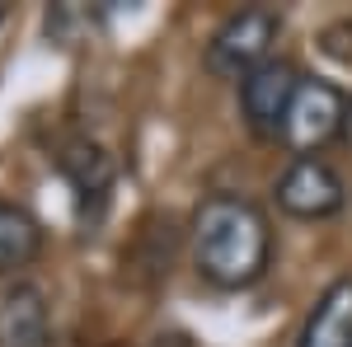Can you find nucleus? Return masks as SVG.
Returning a JSON list of instances; mask_svg holds the SVG:
<instances>
[{"instance_id": "nucleus-1", "label": "nucleus", "mask_w": 352, "mask_h": 347, "mask_svg": "<svg viewBox=\"0 0 352 347\" xmlns=\"http://www.w3.org/2000/svg\"><path fill=\"white\" fill-rule=\"evenodd\" d=\"M192 263L217 291L254 287L272 263L268 216L240 192H212L192 212Z\"/></svg>"}, {"instance_id": "nucleus-2", "label": "nucleus", "mask_w": 352, "mask_h": 347, "mask_svg": "<svg viewBox=\"0 0 352 347\" xmlns=\"http://www.w3.org/2000/svg\"><path fill=\"white\" fill-rule=\"evenodd\" d=\"M277 33H282L277 10H268V5L235 10V14L212 33V43H207V71H212L217 80H244L254 66L272 61Z\"/></svg>"}, {"instance_id": "nucleus-3", "label": "nucleus", "mask_w": 352, "mask_h": 347, "mask_svg": "<svg viewBox=\"0 0 352 347\" xmlns=\"http://www.w3.org/2000/svg\"><path fill=\"white\" fill-rule=\"evenodd\" d=\"M343 132H348V94L329 80H300L296 99L287 108V122H282L287 150H296V160H310Z\"/></svg>"}, {"instance_id": "nucleus-4", "label": "nucleus", "mask_w": 352, "mask_h": 347, "mask_svg": "<svg viewBox=\"0 0 352 347\" xmlns=\"http://www.w3.org/2000/svg\"><path fill=\"white\" fill-rule=\"evenodd\" d=\"M56 164H61V179L76 192V216H80V225H99L104 212H109V202H113V188H118V164H113V155L99 141L76 136V141L61 146Z\"/></svg>"}, {"instance_id": "nucleus-5", "label": "nucleus", "mask_w": 352, "mask_h": 347, "mask_svg": "<svg viewBox=\"0 0 352 347\" xmlns=\"http://www.w3.org/2000/svg\"><path fill=\"white\" fill-rule=\"evenodd\" d=\"M300 80L305 76H300L292 61H282V56L254 66L240 80V113H244V122H249V132L282 136V122H287V108L296 99Z\"/></svg>"}, {"instance_id": "nucleus-6", "label": "nucleus", "mask_w": 352, "mask_h": 347, "mask_svg": "<svg viewBox=\"0 0 352 347\" xmlns=\"http://www.w3.org/2000/svg\"><path fill=\"white\" fill-rule=\"evenodd\" d=\"M348 202V188L343 179L329 169L320 155L310 160H292L277 179V207L296 221H324V216H338Z\"/></svg>"}, {"instance_id": "nucleus-7", "label": "nucleus", "mask_w": 352, "mask_h": 347, "mask_svg": "<svg viewBox=\"0 0 352 347\" xmlns=\"http://www.w3.org/2000/svg\"><path fill=\"white\" fill-rule=\"evenodd\" d=\"M47 343H52L47 295L33 282H14L0 295V347H47Z\"/></svg>"}, {"instance_id": "nucleus-8", "label": "nucleus", "mask_w": 352, "mask_h": 347, "mask_svg": "<svg viewBox=\"0 0 352 347\" xmlns=\"http://www.w3.org/2000/svg\"><path fill=\"white\" fill-rule=\"evenodd\" d=\"M296 347H352V277L329 282L300 324Z\"/></svg>"}, {"instance_id": "nucleus-9", "label": "nucleus", "mask_w": 352, "mask_h": 347, "mask_svg": "<svg viewBox=\"0 0 352 347\" xmlns=\"http://www.w3.org/2000/svg\"><path fill=\"white\" fill-rule=\"evenodd\" d=\"M38 254H43V225L24 207L0 202V277H14Z\"/></svg>"}]
</instances>
